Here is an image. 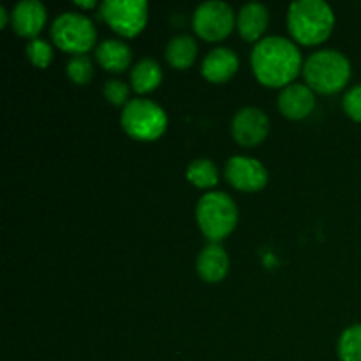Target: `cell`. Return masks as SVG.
<instances>
[{
	"instance_id": "1",
	"label": "cell",
	"mask_w": 361,
	"mask_h": 361,
	"mask_svg": "<svg viewBox=\"0 0 361 361\" xmlns=\"http://www.w3.org/2000/svg\"><path fill=\"white\" fill-rule=\"evenodd\" d=\"M250 62L261 83L268 87H282L291 83L300 73L302 53L289 39L270 35L254 46Z\"/></svg>"
},
{
	"instance_id": "2",
	"label": "cell",
	"mask_w": 361,
	"mask_h": 361,
	"mask_svg": "<svg viewBox=\"0 0 361 361\" xmlns=\"http://www.w3.org/2000/svg\"><path fill=\"white\" fill-rule=\"evenodd\" d=\"M335 16L324 0H296L289 6L288 27L302 44H317L330 35Z\"/></svg>"
},
{
	"instance_id": "3",
	"label": "cell",
	"mask_w": 361,
	"mask_h": 361,
	"mask_svg": "<svg viewBox=\"0 0 361 361\" xmlns=\"http://www.w3.org/2000/svg\"><path fill=\"white\" fill-rule=\"evenodd\" d=\"M303 76L312 90L321 94H335L344 88L351 78V63L341 51L321 49L305 60Z\"/></svg>"
},
{
	"instance_id": "4",
	"label": "cell",
	"mask_w": 361,
	"mask_h": 361,
	"mask_svg": "<svg viewBox=\"0 0 361 361\" xmlns=\"http://www.w3.org/2000/svg\"><path fill=\"white\" fill-rule=\"evenodd\" d=\"M196 219L201 231L212 242H219L235 229L238 212L236 204L226 192H208L197 201Z\"/></svg>"
},
{
	"instance_id": "5",
	"label": "cell",
	"mask_w": 361,
	"mask_h": 361,
	"mask_svg": "<svg viewBox=\"0 0 361 361\" xmlns=\"http://www.w3.org/2000/svg\"><path fill=\"white\" fill-rule=\"evenodd\" d=\"M168 126L164 109L150 99H133L122 111V127L129 136L152 141L161 136Z\"/></svg>"
},
{
	"instance_id": "6",
	"label": "cell",
	"mask_w": 361,
	"mask_h": 361,
	"mask_svg": "<svg viewBox=\"0 0 361 361\" xmlns=\"http://www.w3.org/2000/svg\"><path fill=\"white\" fill-rule=\"evenodd\" d=\"M51 37L55 44L63 51L81 55L94 46L95 28L85 14L62 13L53 21Z\"/></svg>"
},
{
	"instance_id": "7",
	"label": "cell",
	"mask_w": 361,
	"mask_h": 361,
	"mask_svg": "<svg viewBox=\"0 0 361 361\" xmlns=\"http://www.w3.org/2000/svg\"><path fill=\"white\" fill-rule=\"evenodd\" d=\"M99 16L115 32L134 37L147 23L148 6L145 0H104L99 6Z\"/></svg>"
},
{
	"instance_id": "8",
	"label": "cell",
	"mask_w": 361,
	"mask_h": 361,
	"mask_svg": "<svg viewBox=\"0 0 361 361\" xmlns=\"http://www.w3.org/2000/svg\"><path fill=\"white\" fill-rule=\"evenodd\" d=\"M194 30L207 41H221L235 25V13L221 0H207L200 4L192 16Z\"/></svg>"
},
{
	"instance_id": "9",
	"label": "cell",
	"mask_w": 361,
	"mask_h": 361,
	"mask_svg": "<svg viewBox=\"0 0 361 361\" xmlns=\"http://www.w3.org/2000/svg\"><path fill=\"white\" fill-rule=\"evenodd\" d=\"M226 178L240 190H259L267 185L268 171L259 161L249 157H231L226 164Z\"/></svg>"
},
{
	"instance_id": "10",
	"label": "cell",
	"mask_w": 361,
	"mask_h": 361,
	"mask_svg": "<svg viewBox=\"0 0 361 361\" xmlns=\"http://www.w3.org/2000/svg\"><path fill=\"white\" fill-rule=\"evenodd\" d=\"M233 136L243 147L259 145L267 137L270 122L259 108H243L235 115L231 123Z\"/></svg>"
},
{
	"instance_id": "11",
	"label": "cell",
	"mask_w": 361,
	"mask_h": 361,
	"mask_svg": "<svg viewBox=\"0 0 361 361\" xmlns=\"http://www.w3.org/2000/svg\"><path fill=\"white\" fill-rule=\"evenodd\" d=\"M316 104V97L312 94V88L302 83L288 85L279 95V109L284 113L288 118H305Z\"/></svg>"
},
{
	"instance_id": "12",
	"label": "cell",
	"mask_w": 361,
	"mask_h": 361,
	"mask_svg": "<svg viewBox=\"0 0 361 361\" xmlns=\"http://www.w3.org/2000/svg\"><path fill=\"white\" fill-rule=\"evenodd\" d=\"M11 20L20 35H37L46 21V7L39 0H21L14 6Z\"/></svg>"
},
{
	"instance_id": "13",
	"label": "cell",
	"mask_w": 361,
	"mask_h": 361,
	"mask_svg": "<svg viewBox=\"0 0 361 361\" xmlns=\"http://www.w3.org/2000/svg\"><path fill=\"white\" fill-rule=\"evenodd\" d=\"M236 69H238V56L233 49L224 48V46L212 49L201 63L203 76L214 83L229 80L236 73Z\"/></svg>"
},
{
	"instance_id": "14",
	"label": "cell",
	"mask_w": 361,
	"mask_h": 361,
	"mask_svg": "<svg viewBox=\"0 0 361 361\" xmlns=\"http://www.w3.org/2000/svg\"><path fill=\"white\" fill-rule=\"evenodd\" d=\"M196 268L203 281L219 282L228 274L229 257L217 242H210L197 256Z\"/></svg>"
},
{
	"instance_id": "15",
	"label": "cell",
	"mask_w": 361,
	"mask_h": 361,
	"mask_svg": "<svg viewBox=\"0 0 361 361\" xmlns=\"http://www.w3.org/2000/svg\"><path fill=\"white\" fill-rule=\"evenodd\" d=\"M238 30L245 41H257L268 27V9L259 2H249L240 9Z\"/></svg>"
},
{
	"instance_id": "16",
	"label": "cell",
	"mask_w": 361,
	"mask_h": 361,
	"mask_svg": "<svg viewBox=\"0 0 361 361\" xmlns=\"http://www.w3.org/2000/svg\"><path fill=\"white\" fill-rule=\"evenodd\" d=\"M99 63L109 73H122L129 67L133 51L129 46L120 39H106L95 49Z\"/></svg>"
},
{
	"instance_id": "17",
	"label": "cell",
	"mask_w": 361,
	"mask_h": 361,
	"mask_svg": "<svg viewBox=\"0 0 361 361\" xmlns=\"http://www.w3.org/2000/svg\"><path fill=\"white\" fill-rule=\"evenodd\" d=\"M166 60L176 69H187L192 66L197 55V44L190 35H175L166 46Z\"/></svg>"
},
{
	"instance_id": "18",
	"label": "cell",
	"mask_w": 361,
	"mask_h": 361,
	"mask_svg": "<svg viewBox=\"0 0 361 361\" xmlns=\"http://www.w3.org/2000/svg\"><path fill=\"white\" fill-rule=\"evenodd\" d=\"M162 81V71L155 60L141 59L130 71V85L136 92L145 94L157 88Z\"/></svg>"
},
{
	"instance_id": "19",
	"label": "cell",
	"mask_w": 361,
	"mask_h": 361,
	"mask_svg": "<svg viewBox=\"0 0 361 361\" xmlns=\"http://www.w3.org/2000/svg\"><path fill=\"white\" fill-rule=\"evenodd\" d=\"M187 178L196 187L207 189V187H214L219 182V169L208 159H196L187 168Z\"/></svg>"
},
{
	"instance_id": "20",
	"label": "cell",
	"mask_w": 361,
	"mask_h": 361,
	"mask_svg": "<svg viewBox=\"0 0 361 361\" xmlns=\"http://www.w3.org/2000/svg\"><path fill=\"white\" fill-rule=\"evenodd\" d=\"M338 356L342 361H361V324H353L341 335Z\"/></svg>"
},
{
	"instance_id": "21",
	"label": "cell",
	"mask_w": 361,
	"mask_h": 361,
	"mask_svg": "<svg viewBox=\"0 0 361 361\" xmlns=\"http://www.w3.org/2000/svg\"><path fill=\"white\" fill-rule=\"evenodd\" d=\"M67 76L76 85H87L94 76V66H92L90 56L85 53L81 55H73L67 60Z\"/></svg>"
},
{
	"instance_id": "22",
	"label": "cell",
	"mask_w": 361,
	"mask_h": 361,
	"mask_svg": "<svg viewBox=\"0 0 361 361\" xmlns=\"http://www.w3.org/2000/svg\"><path fill=\"white\" fill-rule=\"evenodd\" d=\"M27 56L37 67H48L53 59V48L44 39H32L27 44Z\"/></svg>"
},
{
	"instance_id": "23",
	"label": "cell",
	"mask_w": 361,
	"mask_h": 361,
	"mask_svg": "<svg viewBox=\"0 0 361 361\" xmlns=\"http://www.w3.org/2000/svg\"><path fill=\"white\" fill-rule=\"evenodd\" d=\"M104 95L108 102L111 104H127V97H129V87L123 83L122 80H109L104 85Z\"/></svg>"
},
{
	"instance_id": "24",
	"label": "cell",
	"mask_w": 361,
	"mask_h": 361,
	"mask_svg": "<svg viewBox=\"0 0 361 361\" xmlns=\"http://www.w3.org/2000/svg\"><path fill=\"white\" fill-rule=\"evenodd\" d=\"M344 109L351 118L361 122V85L353 87L351 90L344 95Z\"/></svg>"
},
{
	"instance_id": "25",
	"label": "cell",
	"mask_w": 361,
	"mask_h": 361,
	"mask_svg": "<svg viewBox=\"0 0 361 361\" xmlns=\"http://www.w3.org/2000/svg\"><path fill=\"white\" fill-rule=\"evenodd\" d=\"M7 25V11L6 7H0V27H6Z\"/></svg>"
},
{
	"instance_id": "26",
	"label": "cell",
	"mask_w": 361,
	"mask_h": 361,
	"mask_svg": "<svg viewBox=\"0 0 361 361\" xmlns=\"http://www.w3.org/2000/svg\"><path fill=\"white\" fill-rule=\"evenodd\" d=\"M78 6H81V7H95L97 6V2H95V0H78Z\"/></svg>"
}]
</instances>
